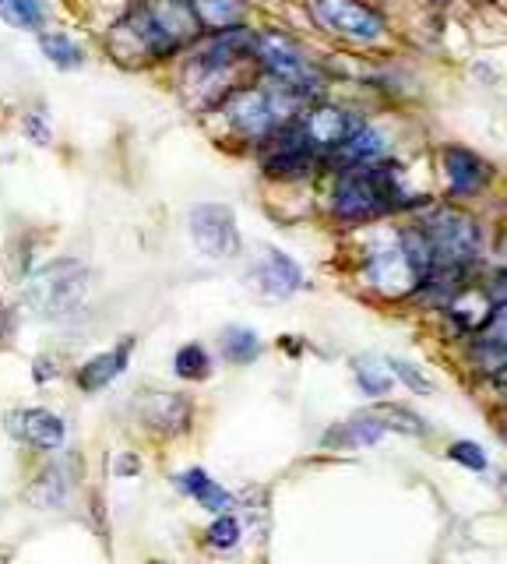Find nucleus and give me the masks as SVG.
I'll return each instance as SVG.
<instances>
[{
	"label": "nucleus",
	"instance_id": "obj_1",
	"mask_svg": "<svg viewBox=\"0 0 507 564\" xmlns=\"http://www.w3.org/2000/svg\"><path fill=\"white\" fill-rule=\"evenodd\" d=\"M405 194L402 184L392 170H381V166H357V170H346L338 177L335 194H331V208L338 219L349 223H363V219H378V215L402 208Z\"/></svg>",
	"mask_w": 507,
	"mask_h": 564
},
{
	"label": "nucleus",
	"instance_id": "obj_2",
	"mask_svg": "<svg viewBox=\"0 0 507 564\" xmlns=\"http://www.w3.org/2000/svg\"><path fill=\"white\" fill-rule=\"evenodd\" d=\"M303 110V95L285 86H264V89H240L226 99V121L244 131L250 138H272L275 131L293 124Z\"/></svg>",
	"mask_w": 507,
	"mask_h": 564
},
{
	"label": "nucleus",
	"instance_id": "obj_3",
	"mask_svg": "<svg viewBox=\"0 0 507 564\" xmlns=\"http://www.w3.org/2000/svg\"><path fill=\"white\" fill-rule=\"evenodd\" d=\"M84 296H89V269L75 258L49 261L46 269H40L25 286L29 307L49 322L71 318V314L84 304Z\"/></svg>",
	"mask_w": 507,
	"mask_h": 564
},
{
	"label": "nucleus",
	"instance_id": "obj_4",
	"mask_svg": "<svg viewBox=\"0 0 507 564\" xmlns=\"http://www.w3.org/2000/svg\"><path fill=\"white\" fill-rule=\"evenodd\" d=\"M419 229H422V237L430 240L433 272H465L483 247L480 223L459 208H433L427 219H422Z\"/></svg>",
	"mask_w": 507,
	"mask_h": 564
},
{
	"label": "nucleus",
	"instance_id": "obj_5",
	"mask_svg": "<svg viewBox=\"0 0 507 564\" xmlns=\"http://www.w3.org/2000/svg\"><path fill=\"white\" fill-rule=\"evenodd\" d=\"M110 49L124 68H142L148 60L169 57L177 49V43L166 36V29L156 22V14L148 11V4H142L134 8L121 25H113Z\"/></svg>",
	"mask_w": 507,
	"mask_h": 564
},
{
	"label": "nucleus",
	"instance_id": "obj_6",
	"mask_svg": "<svg viewBox=\"0 0 507 564\" xmlns=\"http://www.w3.org/2000/svg\"><path fill=\"white\" fill-rule=\"evenodd\" d=\"M254 57L261 60V68L272 75V81L279 86L293 89L296 95L311 99L320 92V75L317 68L296 49V43H290L279 32H268V36L254 40Z\"/></svg>",
	"mask_w": 507,
	"mask_h": 564
},
{
	"label": "nucleus",
	"instance_id": "obj_7",
	"mask_svg": "<svg viewBox=\"0 0 507 564\" xmlns=\"http://www.w3.org/2000/svg\"><path fill=\"white\" fill-rule=\"evenodd\" d=\"M363 124L352 117L342 106H314L290 124V135L296 145H303L307 153H335L338 145L349 142Z\"/></svg>",
	"mask_w": 507,
	"mask_h": 564
},
{
	"label": "nucleus",
	"instance_id": "obj_8",
	"mask_svg": "<svg viewBox=\"0 0 507 564\" xmlns=\"http://www.w3.org/2000/svg\"><path fill=\"white\" fill-rule=\"evenodd\" d=\"M311 14L320 29H328L342 40L374 43L384 36V19L367 4H360V0H311Z\"/></svg>",
	"mask_w": 507,
	"mask_h": 564
},
{
	"label": "nucleus",
	"instance_id": "obj_9",
	"mask_svg": "<svg viewBox=\"0 0 507 564\" xmlns=\"http://www.w3.org/2000/svg\"><path fill=\"white\" fill-rule=\"evenodd\" d=\"M191 237L201 255L209 258H233L240 251V229L236 215L226 205H194L191 208Z\"/></svg>",
	"mask_w": 507,
	"mask_h": 564
},
{
	"label": "nucleus",
	"instance_id": "obj_10",
	"mask_svg": "<svg viewBox=\"0 0 507 564\" xmlns=\"http://www.w3.org/2000/svg\"><path fill=\"white\" fill-rule=\"evenodd\" d=\"M367 279L374 282V290H381L384 296H405L419 286V275L413 272L409 258H405L402 244L395 237V244H378L374 255L367 261Z\"/></svg>",
	"mask_w": 507,
	"mask_h": 564
},
{
	"label": "nucleus",
	"instance_id": "obj_11",
	"mask_svg": "<svg viewBox=\"0 0 507 564\" xmlns=\"http://www.w3.org/2000/svg\"><path fill=\"white\" fill-rule=\"evenodd\" d=\"M254 282H258V290L264 296L285 301V296H293L303 286V272H300V264L290 255H282V251H275V247H268V251L261 255V261L254 264Z\"/></svg>",
	"mask_w": 507,
	"mask_h": 564
},
{
	"label": "nucleus",
	"instance_id": "obj_12",
	"mask_svg": "<svg viewBox=\"0 0 507 564\" xmlns=\"http://www.w3.org/2000/svg\"><path fill=\"white\" fill-rule=\"evenodd\" d=\"M138 413L159 435H180L191 420V406L183 403L180 395H169V392H145L138 399Z\"/></svg>",
	"mask_w": 507,
	"mask_h": 564
},
{
	"label": "nucleus",
	"instance_id": "obj_13",
	"mask_svg": "<svg viewBox=\"0 0 507 564\" xmlns=\"http://www.w3.org/2000/svg\"><path fill=\"white\" fill-rule=\"evenodd\" d=\"M444 173H448V188L451 194H476L486 184V166L476 153L469 148H444Z\"/></svg>",
	"mask_w": 507,
	"mask_h": 564
},
{
	"label": "nucleus",
	"instance_id": "obj_14",
	"mask_svg": "<svg viewBox=\"0 0 507 564\" xmlns=\"http://www.w3.org/2000/svg\"><path fill=\"white\" fill-rule=\"evenodd\" d=\"M387 142L381 138V131L374 127H360L349 142L335 148V162L346 166V170H357V166H378L384 159Z\"/></svg>",
	"mask_w": 507,
	"mask_h": 564
},
{
	"label": "nucleus",
	"instance_id": "obj_15",
	"mask_svg": "<svg viewBox=\"0 0 507 564\" xmlns=\"http://www.w3.org/2000/svg\"><path fill=\"white\" fill-rule=\"evenodd\" d=\"M11 427L36 448H60L64 444V420L49 409H25L19 417V424L11 420Z\"/></svg>",
	"mask_w": 507,
	"mask_h": 564
},
{
	"label": "nucleus",
	"instance_id": "obj_16",
	"mask_svg": "<svg viewBox=\"0 0 507 564\" xmlns=\"http://www.w3.org/2000/svg\"><path fill=\"white\" fill-rule=\"evenodd\" d=\"M483 331V342H480V363H486L489 371H500L507 368V301H500L494 307V314L486 318Z\"/></svg>",
	"mask_w": 507,
	"mask_h": 564
},
{
	"label": "nucleus",
	"instance_id": "obj_17",
	"mask_svg": "<svg viewBox=\"0 0 507 564\" xmlns=\"http://www.w3.org/2000/svg\"><path fill=\"white\" fill-rule=\"evenodd\" d=\"M381 438H384V427L370 417V413H363V417H357V420L331 427L325 435V444H331V448H367V444H378Z\"/></svg>",
	"mask_w": 507,
	"mask_h": 564
},
{
	"label": "nucleus",
	"instance_id": "obj_18",
	"mask_svg": "<svg viewBox=\"0 0 507 564\" xmlns=\"http://www.w3.org/2000/svg\"><path fill=\"white\" fill-rule=\"evenodd\" d=\"M127 350H131V342H124L121 350H113V353H103V357H92L84 368L78 371V385L84 392H95V388H103L110 385V381L124 371V363H127Z\"/></svg>",
	"mask_w": 507,
	"mask_h": 564
},
{
	"label": "nucleus",
	"instance_id": "obj_19",
	"mask_svg": "<svg viewBox=\"0 0 507 564\" xmlns=\"http://www.w3.org/2000/svg\"><path fill=\"white\" fill-rule=\"evenodd\" d=\"M314 153H307V148H275L264 159V173L275 180H303L314 173Z\"/></svg>",
	"mask_w": 507,
	"mask_h": 564
},
{
	"label": "nucleus",
	"instance_id": "obj_20",
	"mask_svg": "<svg viewBox=\"0 0 507 564\" xmlns=\"http://www.w3.org/2000/svg\"><path fill=\"white\" fill-rule=\"evenodd\" d=\"M191 8L198 14V22L215 29V32L236 29V25L244 22V14H247L244 0H191Z\"/></svg>",
	"mask_w": 507,
	"mask_h": 564
},
{
	"label": "nucleus",
	"instance_id": "obj_21",
	"mask_svg": "<svg viewBox=\"0 0 507 564\" xmlns=\"http://www.w3.org/2000/svg\"><path fill=\"white\" fill-rule=\"evenodd\" d=\"M67 497H71V484H67V473L60 466L43 470L36 484L29 487V501L36 508H64Z\"/></svg>",
	"mask_w": 507,
	"mask_h": 564
},
{
	"label": "nucleus",
	"instance_id": "obj_22",
	"mask_svg": "<svg viewBox=\"0 0 507 564\" xmlns=\"http://www.w3.org/2000/svg\"><path fill=\"white\" fill-rule=\"evenodd\" d=\"M180 487L188 490L191 497H198V505H201V508H209V511H229V508H233L229 490H223L218 484H212L205 470H188V473L180 476Z\"/></svg>",
	"mask_w": 507,
	"mask_h": 564
},
{
	"label": "nucleus",
	"instance_id": "obj_23",
	"mask_svg": "<svg viewBox=\"0 0 507 564\" xmlns=\"http://www.w3.org/2000/svg\"><path fill=\"white\" fill-rule=\"evenodd\" d=\"M223 353L233 363H250L254 357L261 353V339L254 336L250 328H226L223 331Z\"/></svg>",
	"mask_w": 507,
	"mask_h": 564
},
{
	"label": "nucleus",
	"instance_id": "obj_24",
	"mask_svg": "<svg viewBox=\"0 0 507 564\" xmlns=\"http://www.w3.org/2000/svg\"><path fill=\"white\" fill-rule=\"evenodd\" d=\"M370 417H374L384 430H402V435H427V424H422L416 413L402 409V406H378V409H370Z\"/></svg>",
	"mask_w": 507,
	"mask_h": 564
},
{
	"label": "nucleus",
	"instance_id": "obj_25",
	"mask_svg": "<svg viewBox=\"0 0 507 564\" xmlns=\"http://www.w3.org/2000/svg\"><path fill=\"white\" fill-rule=\"evenodd\" d=\"M40 49L57 64V68H78V64H81V49L67 36H60V32H43Z\"/></svg>",
	"mask_w": 507,
	"mask_h": 564
},
{
	"label": "nucleus",
	"instance_id": "obj_26",
	"mask_svg": "<svg viewBox=\"0 0 507 564\" xmlns=\"http://www.w3.org/2000/svg\"><path fill=\"white\" fill-rule=\"evenodd\" d=\"M173 368H177V374L183 381H205L212 374V360H209L205 350H201V346L191 342V346H183V350L177 353Z\"/></svg>",
	"mask_w": 507,
	"mask_h": 564
},
{
	"label": "nucleus",
	"instance_id": "obj_27",
	"mask_svg": "<svg viewBox=\"0 0 507 564\" xmlns=\"http://www.w3.org/2000/svg\"><path fill=\"white\" fill-rule=\"evenodd\" d=\"M352 371H357V381L367 395H387V388H392V377H387L384 363H378V360L363 357V360L352 363Z\"/></svg>",
	"mask_w": 507,
	"mask_h": 564
},
{
	"label": "nucleus",
	"instance_id": "obj_28",
	"mask_svg": "<svg viewBox=\"0 0 507 564\" xmlns=\"http://www.w3.org/2000/svg\"><path fill=\"white\" fill-rule=\"evenodd\" d=\"M0 4H4V22L14 29H32L43 22L40 0H0Z\"/></svg>",
	"mask_w": 507,
	"mask_h": 564
},
{
	"label": "nucleus",
	"instance_id": "obj_29",
	"mask_svg": "<svg viewBox=\"0 0 507 564\" xmlns=\"http://www.w3.org/2000/svg\"><path fill=\"white\" fill-rule=\"evenodd\" d=\"M448 455H451L454 462H462V466L472 470V473H483V470H486L483 448H480V444H472V441H454V444L448 448Z\"/></svg>",
	"mask_w": 507,
	"mask_h": 564
},
{
	"label": "nucleus",
	"instance_id": "obj_30",
	"mask_svg": "<svg viewBox=\"0 0 507 564\" xmlns=\"http://www.w3.org/2000/svg\"><path fill=\"white\" fill-rule=\"evenodd\" d=\"M387 368H392V371L405 381V385L413 388V392H419V395H430V392H433V385H430V381L413 368V363H405V360H387Z\"/></svg>",
	"mask_w": 507,
	"mask_h": 564
},
{
	"label": "nucleus",
	"instance_id": "obj_31",
	"mask_svg": "<svg viewBox=\"0 0 507 564\" xmlns=\"http://www.w3.org/2000/svg\"><path fill=\"white\" fill-rule=\"evenodd\" d=\"M209 540H212L215 546H233L236 540H240V522L229 519V516L215 519L212 529H209Z\"/></svg>",
	"mask_w": 507,
	"mask_h": 564
},
{
	"label": "nucleus",
	"instance_id": "obj_32",
	"mask_svg": "<svg viewBox=\"0 0 507 564\" xmlns=\"http://www.w3.org/2000/svg\"><path fill=\"white\" fill-rule=\"evenodd\" d=\"M25 131H29L32 142H36V145H46V142H49V127L43 124L40 113H32V117H25Z\"/></svg>",
	"mask_w": 507,
	"mask_h": 564
},
{
	"label": "nucleus",
	"instance_id": "obj_33",
	"mask_svg": "<svg viewBox=\"0 0 507 564\" xmlns=\"http://www.w3.org/2000/svg\"><path fill=\"white\" fill-rule=\"evenodd\" d=\"M142 473V462L134 455H121L116 459V476H138Z\"/></svg>",
	"mask_w": 507,
	"mask_h": 564
},
{
	"label": "nucleus",
	"instance_id": "obj_34",
	"mask_svg": "<svg viewBox=\"0 0 507 564\" xmlns=\"http://www.w3.org/2000/svg\"><path fill=\"white\" fill-rule=\"evenodd\" d=\"M8 331H11V314H8V307H4V304H0V339H4Z\"/></svg>",
	"mask_w": 507,
	"mask_h": 564
},
{
	"label": "nucleus",
	"instance_id": "obj_35",
	"mask_svg": "<svg viewBox=\"0 0 507 564\" xmlns=\"http://www.w3.org/2000/svg\"><path fill=\"white\" fill-rule=\"evenodd\" d=\"M49 374H54V368H49V363H36V381H43V377H49Z\"/></svg>",
	"mask_w": 507,
	"mask_h": 564
},
{
	"label": "nucleus",
	"instance_id": "obj_36",
	"mask_svg": "<svg viewBox=\"0 0 507 564\" xmlns=\"http://www.w3.org/2000/svg\"><path fill=\"white\" fill-rule=\"evenodd\" d=\"M497 381H500V385L507 388V368H500V371H497Z\"/></svg>",
	"mask_w": 507,
	"mask_h": 564
},
{
	"label": "nucleus",
	"instance_id": "obj_37",
	"mask_svg": "<svg viewBox=\"0 0 507 564\" xmlns=\"http://www.w3.org/2000/svg\"><path fill=\"white\" fill-rule=\"evenodd\" d=\"M472 4H483V0H472Z\"/></svg>",
	"mask_w": 507,
	"mask_h": 564
}]
</instances>
